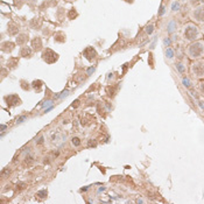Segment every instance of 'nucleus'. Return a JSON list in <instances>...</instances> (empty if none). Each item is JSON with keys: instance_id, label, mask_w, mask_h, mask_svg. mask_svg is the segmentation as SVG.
<instances>
[{"instance_id": "c85d7f7f", "label": "nucleus", "mask_w": 204, "mask_h": 204, "mask_svg": "<svg viewBox=\"0 0 204 204\" xmlns=\"http://www.w3.org/2000/svg\"><path fill=\"white\" fill-rule=\"evenodd\" d=\"M39 143H42V142H43V138H40V139H39Z\"/></svg>"}, {"instance_id": "f257e3e1", "label": "nucleus", "mask_w": 204, "mask_h": 204, "mask_svg": "<svg viewBox=\"0 0 204 204\" xmlns=\"http://www.w3.org/2000/svg\"><path fill=\"white\" fill-rule=\"evenodd\" d=\"M187 55L192 60H199L204 56V41L196 40L187 47Z\"/></svg>"}, {"instance_id": "f03ea898", "label": "nucleus", "mask_w": 204, "mask_h": 204, "mask_svg": "<svg viewBox=\"0 0 204 204\" xmlns=\"http://www.w3.org/2000/svg\"><path fill=\"white\" fill-rule=\"evenodd\" d=\"M199 36H201V32H199V28L195 24L189 22V24H187L184 26V29H183V37H184V40L189 41V42H194Z\"/></svg>"}, {"instance_id": "1a4fd4ad", "label": "nucleus", "mask_w": 204, "mask_h": 204, "mask_svg": "<svg viewBox=\"0 0 204 204\" xmlns=\"http://www.w3.org/2000/svg\"><path fill=\"white\" fill-rule=\"evenodd\" d=\"M1 49H2V51H5V53H11L14 49V43H12V42H4Z\"/></svg>"}, {"instance_id": "f3484780", "label": "nucleus", "mask_w": 204, "mask_h": 204, "mask_svg": "<svg viewBox=\"0 0 204 204\" xmlns=\"http://www.w3.org/2000/svg\"><path fill=\"white\" fill-rule=\"evenodd\" d=\"M68 17H69V19H75L76 17H77V12H76L75 8H71V11L69 12Z\"/></svg>"}, {"instance_id": "aec40b11", "label": "nucleus", "mask_w": 204, "mask_h": 204, "mask_svg": "<svg viewBox=\"0 0 204 204\" xmlns=\"http://www.w3.org/2000/svg\"><path fill=\"white\" fill-rule=\"evenodd\" d=\"M166 55H167L168 58H172V57H173V56H174L173 50L170 49V48H167V50H166Z\"/></svg>"}, {"instance_id": "6ab92c4d", "label": "nucleus", "mask_w": 204, "mask_h": 204, "mask_svg": "<svg viewBox=\"0 0 204 204\" xmlns=\"http://www.w3.org/2000/svg\"><path fill=\"white\" fill-rule=\"evenodd\" d=\"M37 196H39V197H41V198L47 197V190H41V191H39L37 192Z\"/></svg>"}, {"instance_id": "39448f33", "label": "nucleus", "mask_w": 204, "mask_h": 204, "mask_svg": "<svg viewBox=\"0 0 204 204\" xmlns=\"http://www.w3.org/2000/svg\"><path fill=\"white\" fill-rule=\"evenodd\" d=\"M42 60L46 61L47 63H55L57 60H58V55L56 54L55 51H53L51 49L49 48H46V49L42 51Z\"/></svg>"}, {"instance_id": "0eeeda50", "label": "nucleus", "mask_w": 204, "mask_h": 204, "mask_svg": "<svg viewBox=\"0 0 204 204\" xmlns=\"http://www.w3.org/2000/svg\"><path fill=\"white\" fill-rule=\"evenodd\" d=\"M83 55L85 56L89 61H93L97 57V53H96V50L93 49L92 47H87V49L83 51Z\"/></svg>"}, {"instance_id": "c756f323", "label": "nucleus", "mask_w": 204, "mask_h": 204, "mask_svg": "<svg viewBox=\"0 0 204 204\" xmlns=\"http://www.w3.org/2000/svg\"><path fill=\"white\" fill-rule=\"evenodd\" d=\"M125 1H127V2H131V4L133 2V0H125Z\"/></svg>"}, {"instance_id": "9b49d317", "label": "nucleus", "mask_w": 204, "mask_h": 204, "mask_svg": "<svg viewBox=\"0 0 204 204\" xmlns=\"http://www.w3.org/2000/svg\"><path fill=\"white\" fill-rule=\"evenodd\" d=\"M27 41H28V35H27V34H20V35L17 37V43H18L19 46L25 44Z\"/></svg>"}, {"instance_id": "b1692460", "label": "nucleus", "mask_w": 204, "mask_h": 204, "mask_svg": "<svg viewBox=\"0 0 204 204\" xmlns=\"http://www.w3.org/2000/svg\"><path fill=\"white\" fill-rule=\"evenodd\" d=\"M165 44H166V46H169V44H170V41H169V39H165Z\"/></svg>"}, {"instance_id": "cd10ccee", "label": "nucleus", "mask_w": 204, "mask_h": 204, "mask_svg": "<svg viewBox=\"0 0 204 204\" xmlns=\"http://www.w3.org/2000/svg\"><path fill=\"white\" fill-rule=\"evenodd\" d=\"M18 2H19V5H20L21 0H14V4H15V6H18Z\"/></svg>"}, {"instance_id": "2eb2a0df", "label": "nucleus", "mask_w": 204, "mask_h": 204, "mask_svg": "<svg viewBox=\"0 0 204 204\" xmlns=\"http://www.w3.org/2000/svg\"><path fill=\"white\" fill-rule=\"evenodd\" d=\"M176 26H177L176 21H170V22H169V25H168V33H170V34H172V33L175 31Z\"/></svg>"}, {"instance_id": "4468645a", "label": "nucleus", "mask_w": 204, "mask_h": 204, "mask_svg": "<svg viewBox=\"0 0 204 204\" xmlns=\"http://www.w3.org/2000/svg\"><path fill=\"white\" fill-rule=\"evenodd\" d=\"M42 82L41 80H34L33 82V87H34V90L36 91V92H40L41 91V87H42Z\"/></svg>"}, {"instance_id": "393cba45", "label": "nucleus", "mask_w": 204, "mask_h": 204, "mask_svg": "<svg viewBox=\"0 0 204 204\" xmlns=\"http://www.w3.org/2000/svg\"><path fill=\"white\" fill-rule=\"evenodd\" d=\"M93 71H95V68H90L87 70V75H91V72H93Z\"/></svg>"}, {"instance_id": "423d86ee", "label": "nucleus", "mask_w": 204, "mask_h": 204, "mask_svg": "<svg viewBox=\"0 0 204 204\" xmlns=\"http://www.w3.org/2000/svg\"><path fill=\"white\" fill-rule=\"evenodd\" d=\"M5 100H6L7 105L8 106H17L21 104V100L19 98L17 95H9V96H6L5 97Z\"/></svg>"}, {"instance_id": "412c9836", "label": "nucleus", "mask_w": 204, "mask_h": 204, "mask_svg": "<svg viewBox=\"0 0 204 204\" xmlns=\"http://www.w3.org/2000/svg\"><path fill=\"white\" fill-rule=\"evenodd\" d=\"M72 143L77 147V146H80V140L78 139V138H72Z\"/></svg>"}, {"instance_id": "f8f14e48", "label": "nucleus", "mask_w": 204, "mask_h": 204, "mask_svg": "<svg viewBox=\"0 0 204 204\" xmlns=\"http://www.w3.org/2000/svg\"><path fill=\"white\" fill-rule=\"evenodd\" d=\"M18 31H19L18 26L15 25L14 22H9V25H8V33H9V35H15L18 33Z\"/></svg>"}, {"instance_id": "7c9ffc66", "label": "nucleus", "mask_w": 204, "mask_h": 204, "mask_svg": "<svg viewBox=\"0 0 204 204\" xmlns=\"http://www.w3.org/2000/svg\"><path fill=\"white\" fill-rule=\"evenodd\" d=\"M201 2H202V4L204 5V0H201Z\"/></svg>"}, {"instance_id": "5701e85b", "label": "nucleus", "mask_w": 204, "mask_h": 204, "mask_svg": "<svg viewBox=\"0 0 204 204\" xmlns=\"http://www.w3.org/2000/svg\"><path fill=\"white\" fill-rule=\"evenodd\" d=\"M153 29H154V28H153V26L149 25V26H147V28H146V32H147L148 34H150V33L153 32Z\"/></svg>"}, {"instance_id": "ddd939ff", "label": "nucleus", "mask_w": 204, "mask_h": 204, "mask_svg": "<svg viewBox=\"0 0 204 204\" xmlns=\"http://www.w3.org/2000/svg\"><path fill=\"white\" fill-rule=\"evenodd\" d=\"M65 41V34H63L62 32L56 33L55 35V42H64Z\"/></svg>"}, {"instance_id": "20e7f679", "label": "nucleus", "mask_w": 204, "mask_h": 204, "mask_svg": "<svg viewBox=\"0 0 204 204\" xmlns=\"http://www.w3.org/2000/svg\"><path fill=\"white\" fill-rule=\"evenodd\" d=\"M190 18L192 21L197 22V24H204V5L195 7L190 13Z\"/></svg>"}, {"instance_id": "7ed1b4c3", "label": "nucleus", "mask_w": 204, "mask_h": 204, "mask_svg": "<svg viewBox=\"0 0 204 204\" xmlns=\"http://www.w3.org/2000/svg\"><path fill=\"white\" fill-rule=\"evenodd\" d=\"M192 76L197 80H203L204 78V61L203 60H195V62L191 64L190 68Z\"/></svg>"}, {"instance_id": "dca6fc26", "label": "nucleus", "mask_w": 204, "mask_h": 204, "mask_svg": "<svg viewBox=\"0 0 204 204\" xmlns=\"http://www.w3.org/2000/svg\"><path fill=\"white\" fill-rule=\"evenodd\" d=\"M176 68H177V70H179L181 74H184V72H186V67H183L182 63H176Z\"/></svg>"}, {"instance_id": "bb28decb", "label": "nucleus", "mask_w": 204, "mask_h": 204, "mask_svg": "<svg viewBox=\"0 0 204 204\" xmlns=\"http://www.w3.org/2000/svg\"><path fill=\"white\" fill-rule=\"evenodd\" d=\"M26 117H21L20 119H18V123H22V120H25Z\"/></svg>"}, {"instance_id": "9d476101", "label": "nucleus", "mask_w": 204, "mask_h": 204, "mask_svg": "<svg viewBox=\"0 0 204 204\" xmlns=\"http://www.w3.org/2000/svg\"><path fill=\"white\" fill-rule=\"evenodd\" d=\"M20 56H22V57H31L32 49L29 47H22L21 50H20Z\"/></svg>"}, {"instance_id": "6e6552de", "label": "nucleus", "mask_w": 204, "mask_h": 204, "mask_svg": "<svg viewBox=\"0 0 204 204\" xmlns=\"http://www.w3.org/2000/svg\"><path fill=\"white\" fill-rule=\"evenodd\" d=\"M32 47L34 51H39L42 49V40L40 37H35L34 40H32Z\"/></svg>"}, {"instance_id": "a878e982", "label": "nucleus", "mask_w": 204, "mask_h": 204, "mask_svg": "<svg viewBox=\"0 0 204 204\" xmlns=\"http://www.w3.org/2000/svg\"><path fill=\"white\" fill-rule=\"evenodd\" d=\"M199 87H201V91L204 93V83H201V85H199Z\"/></svg>"}, {"instance_id": "a211bd4d", "label": "nucleus", "mask_w": 204, "mask_h": 204, "mask_svg": "<svg viewBox=\"0 0 204 204\" xmlns=\"http://www.w3.org/2000/svg\"><path fill=\"white\" fill-rule=\"evenodd\" d=\"M182 83H183V85L186 87H191V84H190V80H188V78H183L182 80Z\"/></svg>"}, {"instance_id": "4be33fe9", "label": "nucleus", "mask_w": 204, "mask_h": 204, "mask_svg": "<svg viewBox=\"0 0 204 204\" xmlns=\"http://www.w3.org/2000/svg\"><path fill=\"white\" fill-rule=\"evenodd\" d=\"M179 8H180V4H179V2H174L173 7H172V9H173V11H177Z\"/></svg>"}]
</instances>
